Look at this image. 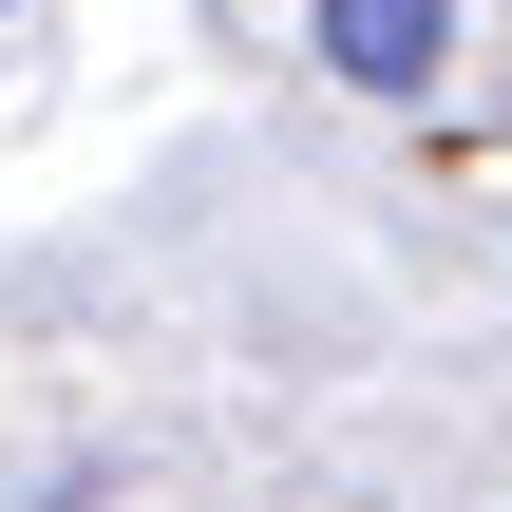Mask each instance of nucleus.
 I'll return each instance as SVG.
<instances>
[{
  "mask_svg": "<svg viewBox=\"0 0 512 512\" xmlns=\"http://www.w3.org/2000/svg\"><path fill=\"white\" fill-rule=\"evenodd\" d=\"M437 38H456L437 0H323V57H342L361 95H418V76H437Z\"/></svg>",
  "mask_w": 512,
  "mask_h": 512,
  "instance_id": "f257e3e1",
  "label": "nucleus"
}]
</instances>
